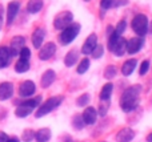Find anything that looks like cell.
<instances>
[{"label":"cell","mask_w":152,"mask_h":142,"mask_svg":"<svg viewBox=\"0 0 152 142\" xmlns=\"http://www.w3.org/2000/svg\"><path fill=\"white\" fill-rule=\"evenodd\" d=\"M142 93V86L140 85H134L124 90V93L120 97V108L124 113L134 112L139 105V96Z\"/></svg>","instance_id":"cell-1"},{"label":"cell","mask_w":152,"mask_h":142,"mask_svg":"<svg viewBox=\"0 0 152 142\" xmlns=\"http://www.w3.org/2000/svg\"><path fill=\"white\" fill-rule=\"evenodd\" d=\"M63 100H64L63 96H55V97L48 98V100L45 101L44 104H42V105H40L39 108L36 109L35 117H36V118H40V117H43V116H45V114L51 113L53 109H56L58 106L61 105Z\"/></svg>","instance_id":"cell-2"},{"label":"cell","mask_w":152,"mask_h":142,"mask_svg":"<svg viewBox=\"0 0 152 142\" xmlns=\"http://www.w3.org/2000/svg\"><path fill=\"white\" fill-rule=\"evenodd\" d=\"M80 29H81V27H80L79 23L69 24L67 28H64L63 31H61L60 36H59V41H60V44L61 45H69L76 37H77Z\"/></svg>","instance_id":"cell-3"},{"label":"cell","mask_w":152,"mask_h":142,"mask_svg":"<svg viewBox=\"0 0 152 142\" xmlns=\"http://www.w3.org/2000/svg\"><path fill=\"white\" fill-rule=\"evenodd\" d=\"M148 17L144 15V13H137L134 19H132L131 27L134 29V32L139 37H144L148 32Z\"/></svg>","instance_id":"cell-4"},{"label":"cell","mask_w":152,"mask_h":142,"mask_svg":"<svg viewBox=\"0 0 152 142\" xmlns=\"http://www.w3.org/2000/svg\"><path fill=\"white\" fill-rule=\"evenodd\" d=\"M72 21H74V15H72V12H69V11H63V12L56 15L55 20H53V27H55L56 29H61V31H63L69 24H72Z\"/></svg>","instance_id":"cell-5"},{"label":"cell","mask_w":152,"mask_h":142,"mask_svg":"<svg viewBox=\"0 0 152 142\" xmlns=\"http://www.w3.org/2000/svg\"><path fill=\"white\" fill-rule=\"evenodd\" d=\"M24 47H26V39H24L23 36H15L12 40H11L10 47H8L11 57L19 56V52H20Z\"/></svg>","instance_id":"cell-6"},{"label":"cell","mask_w":152,"mask_h":142,"mask_svg":"<svg viewBox=\"0 0 152 142\" xmlns=\"http://www.w3.org/2000/svg\"><path fill=\"white\" fill-rule=\"evenodd\" d=\"M144 47V37H132L127 41V52L129 55H135V53L140 52L142 48Z\"/></svg>","instance_id":"cell-7"},{"label":"cell","mask_w":152,"mask_h":142,"mask_svg":"<svg viewBox=\"0 0 152 142\" xmlns=\"http://www.w3.org/2000/svg\"><path fill=\"white\" fill-rule=\"evenodd\" d=\"M35 92H36V85L31 80L23 81L20 84V86H19V94H20V97H24V98L31 97L32 94H35Z\"/></svg>","instance_id":"cell-8"},{"label":"cell","mask_w":152,"mask_h":142,"mask_svg":"<svg viewBox=\"0 0 152 142\" xmlns=\"http://www.w3.org/2000/svg\"><path fill=\"white\" fill-rule=\"evenodd\" d=\"M55 52H56V44L50 41V43H47V44L42 45V48H40V50H39V58L42 61H47L55 55Z\"/></svg>","instance_id":"cell-9"},{"label":"cell","mask_w":152,"mask_h":142,"mask_svg":"<svg viewBox=\"0 0 152 142\" xmlns=\"http://www.w3.org/2000/svg\"><path fill=\"white\" fill-rule=\"evenodd\" d=\"M19 9H20V1L18 0H13V1H10L7 5V24L11 25L13 23V20L16 19L19 13Z\"/></svg>","instance_id":"cell-10"},{"label":"cell","mask_w":152,"mask_h":142,"mask_svg":"<svg viewBox=\"0 0 152 142\" xmlns=\"http://www.w3.org/2000/svg\"><path fill=\"white\" fill-rule=\"evenodd\" d=\"M96 118H97V112L92 106H88L81 114V120H83L84 125H94L96 122Z\"/></svg>","instance_id":"cell-11"},{"label":"cell","mask_w":152,"mask_h":142,"mask_svg":"<svg viewBox=\"0 0 152 142\" xmlns=\"http://www.w3.org/2000/svg\"><path fill=\"white\" fill-rule=\"evenodd\" d=\"M96 44H97V36L95 33L89 35L86 39V41H84L83 47H81V53L83 55H91V52L96 47Z\"/></svg>","instance_id":"cell-12"},{"label":"cell","mask_w":152,"mask_h":142,"mask_svg":"<svg viewBox=\"0 0 152 142\" xmlns=\"http://www.w3.org/2000/svg\"><path fill=\"white\" fill-rule=\"evenodd\" d=\"M13 96V84L12 82H1L0 84V101H7Z\"/></svg>","instance_id":"cell-13"},{"label":"cell","mask_w":152,"mask_h":142,"mask_svg":"<svg viewBox=\"0 0 152 142\" xmlns=\"http://www.w3.org/2000/svg\"><path fill=\"white\" fill-rule=\"evenodd\" d=\"M135 138V132L131 128H123L116 134V142H131Z\"/></svg>","instance_id":"cell-14"},{"label":"cell","mask_w":152,"mask_h":142,"mask_svg":"<svg viewBox=\"0 0 152 142\" xmlns=\"http://www.w3.org/2000/svg\"><path fill=\"white\" fill-rule=\"evenodd\" d=\"M44 37H45V29L44 28H36L32 33V45H34L36 49L42 48L43 45V41H44Z\"/></svg>","instance_id":"cell-15"},{"label":"cell","mask_w":152,"mask_h":142,"mask_svg":"<svg viewBox=\"0 0 152 142\" xmlns=\"http://www.w3.org/2000/svg\"><path fill=\"white\" fill-rule=\"evenodd\" d=\"M55 80H56L55 71H52V69H48V71H45L44 73H43L42 80H40V85H42V88L47 89V88H50L51 85L53 84V81H55Z\"/></svg>","instance_id":"cell-16"},{"label":"cell","mask_w":152,"mask_h":142,"mask_svg":"<svg viewBox=\"0 0 152 142\" xmlns=\"http://www.w3.org/2000/svg\"><path fill=\"white\" fill-rule=\"evenodd\" d=\"M136 66H137L136 58H128L127 61H124L123 65H121V73H123V76H126V77L131 76L134 73V71L136 69Z\"/></svg>","instance_id":"cell-17"},{"label":"cell","mask_w":152,"mask_h":142,"mask_svg":"<svg viewBox=\"0 0 152 142\" xmlns=\"http://www.w3.org/2000/svg\"><path fill=\"white\" fill-rule=\"evenodd\" d=\"M111 52H112L116 57H121V56L127 52V40L120 37V39L118 40V43L113 45V48L111 49Z\"/></svg>","instance_id":"cell-18"},{"label":"cell","mask_w":152,"mask_h":142,"mask_svg":"<svg viewBox=\"0 0 152 142\" xmlns=\"http://www.w3.org/2000/svg\"><path fill=\"white\" fill-rule=\"evenodd\" d=\"M11 55L8 47H0V69L7 68L11 63Z\"/></svg>","instance_id":"cell-19"},{"label":"cell","mask_w":152,"mask_h":142,"mask_svg":"<svg viewBox=\"0 0 152 142\" xmlns=\"http://www.w3.org/2000/svg\"><path fill=\"white\" fill-rule=\"evenodd\" d=\"M43 5H44L43 0H28V3H27V11H28V13L35 15V13L42 11Z\"/></svg>","instance_id":"cell-20"},{"label":"cell","mask_w":152,"mask_h":142,"mask_svg":"<svg viewBox=\"0 0 152 142\" xmlns=\"http://www.w3.org/2000/svg\"><path fill=\"white\" fill-rule=\"evenodd\" d=\"M51 130L48 128H43L39 129L37 132H35V140L37 142H48L51 140Z\"/></svg>","instance_id":"cell-21"},{"label":"cell","mask_w":152,"mask_h":142,"mask_svg":"<svg viewBox=\"0 0 152 142\" xmlns=\"http://www.w3.org/2000/svg\"><path fill=\"white\" fill-rule=\"evenodd\" d=\"M77 58H79V52L77 50H69L68 53L66 55V57H64V64H66V66H68V68H71V66H74L76 63H77Z\"/></svg>","instance_id":"cell-22"},{"label":"cell","mask_w":152,"mask_h":142,"mask_svg":"<svg viewBox=\"0 0 152 142\" xmlns=\"http://www.w3.org/2000/svg\"><path fill=\"white\" fill-rule=\"evenodd\" d=\"M112 92H113L112 82H107V84L102 88V90H100V101H108L110 97L112 96Z\"/></svg>","instance_id":"cell-23"},{"label":"cell","mask_w":152,"mask_h":142,"mask_svg":"<svg viewBox=\"0 0 152 142\" xmlns=\"http://www.w3.org/2000/svg\"><path fill=\"white\" fill-rule=\"evenodd\" d=\"M42 104V96H37V97H34V98H27L26 101H21L19 105H26L28 108H32V109H36L40 106Z\"/></svg>","instance_id":"cell-24"},{"label":"cell","mask_w":152,"mask_h":142,"mask_svg":"<svg viewBox=\"0 0 152 142\" xmlns=\"http://www.w3.org/2000/svg\"><path fill=\"white\" fill-rule=\"evenodd\" d=\"M32 112H34L32 108H28V106H26V105H19L18 108L15 109V116L19 117V118H24V117H28Z\"/></svg>","instance_id":"cell-25"},{"label":"cell","mask_w":152,"mask_h":142,"mask_svg":"<svg viewBox=\"0 0 152 142\" xmlns=\"http://www.w3.org/2000/svg\"><path fill=\"white\" fill-rule=\"evenodd\" d=\"M28 71H29V61L19 58V61L15 64V72L16 73H26Z\"/></svg>","instance_id":"cell-26"},{"label":"cell","mask_w":152,"mask_h":142,"mask_svg":"<svg viewBox=\"0 0 152 142\" xmlns=\"http://www.w3.org/2000/svg\"><path fill=\"white\" fill-rule=\"evenodd\" d=\"M89 65H91V63H89V58H83V60L79 63L77 65V69H76V72H77L79 74H84L89 69Z\"/></svg>","instance_id":"cell-27"},{"label":"cell","mask_w":152,"mask_h":142,"mask_svg":"<svg viewBox=\"0 0 152 142\" xmlns=\"http://www.w3.org/2000/svg\"><path fill=\"white\" fill-rule=\"evenodd\" d=\"M116 73H118V69H116L115 65H108L104 71V77L107 80H111L113 77H116Z\"/></svg>","instance_id":"cell-28"},{"label":"cell","mask_w":152,"mask_h":142,"mask_svg":"<svg viewBox=\"0 0 152 142\" xmlns=\"http://www.w3.org/2000/svg\"><path fill=\"white\" fill-rule=\"evenodd\" d=\"M21 140L24 142H31L35 140V132L31 129H27L23 132V136H21Z\"/></svg>","instance_id":"cell-29"},{"label":"cell","mask_w":152,"mask_h":142,"mask_svg":"<svg viewBox=\"0 0 152 142\" xmlns=\"http://www.w3.org/2000/svg\"><path fill=\"white\" fill-rule=\"evenodd\" d=\"M103 53H104V47L100 45V44H96V47L94 48V50L91 52V55H92L94 58H100L103 56Z\"/></svg>","instance_id":"cell-30"},{"label":"cell","mask_w":152,"mask_h":142,"mask_svg":"<svg viewBox=\"0 0 152 142\" xmlns=\"http://www.w3.org/2000/svg\"><path fill=\"white\" fill-rule=\"evenodd\" d=\"M89 98H91V96H89L88 93H84V94H81L80 97L76 100V105L77 106H86L87 104L89 102Z\"/></svg>","instance_id":"cell-31"},{"label":"cell","mask_w":152,"mask_h":142,"mask_svg":"<svg viewBox=\"0 0 152 142\" xmlns=\"http://www.w3.org/2000/svg\"><path fill=\"white\" fill-rule=\"evenodd\" d=\"M72 126L75 128L76 130H81L84 128V122H83V120H81V116H75L74 117V120H72Z\"/></svg>","instance_id":"cell-32"},{"label":"cell","mask_w":152,"mask_h":142,"mask_svg":"<svg viewBox=\"0 0 152 142\" xmlns=\"http://www.w3.org/2000/svg\"><path fill=\"white\" fill-rule=\"evenodd\" d=\"M19 57H20V60L29 61V58H31V50H29V48L24 47L23 49L19 52Z\"/></svg>","instance_id":"cell-33"},{"label":"cell","mask_w":152,"mask_h":142,"mask_svg":"<svg viewBox=\"0 0 152 142\" xmlns=\"http://www.w3.org/2000/svg\"><path fill=\"white\" fill-rule=\"evenodd\" d=\"M150 61L148 60H144L142 63V65H140V69H139V73H140V76H145V74L148 73V71H150Z\"/></svg>","instance_id":"cell-34"},{"label":"cell","mask_w":152,"mask_h":142,"mask_svg":"<svg viewBox=\"0 0 152 142\" xmlns=\"http://www.w3.org/2000/svg\"><path fill=\"white\" fill-rule=\"evenodd\" d=\"M126 28H127V21L126 20H120L118 23V27H116L115 32L119 35V36H121V35L124 33V31H126Z\"/></svg>","instance_id":"cell-35"},{"label":"cell","mask_w":152,"mask_h":142,"mask_svg":"<svg viewBox=\"0 0 152 142\" xmlns=\"http://www.w3.org/2000/svg\"><path fill=\"white\" fill-rule=\"evenodd\" d=\"M113 7V0H100V8L103 11H107Z\"/></svg>","instance_id":"cell-36"},{"label":"cell","mask_w":152,"mask_h":142,"mask_svg":"<svg viewBox=\"0 0 152 142\" xmlns=\"http://www.w3.org/2000/svg\"><path fill=\"white\" fill-rule=\"evenodd\" d=\"M128 4V0H113V7L112 8H118L121 5H127Z\"/></svg>","instance_id":"cell-37"},{"label":"cell","mask_w":152,"mask_h":142,"mask_svg":"<svg viewBox=\"0 0 152 142\" xmlns=\"http://www.w3.org/2000/svg\"><path fill=\"white\" fill-rule=\"evenodd\" d=\"M100 110H99V114L100 116H105V113H107V106L105 105H100Z\"/></svg>","instance_id":"cell-38"},{"label":"cell","mask_w":152,"mask_h":142,"mask_svg":"<svg viewBox=\"0 0 152 142\" xmlns=\"http://www.w3.org/2000/svg\"><path fill=\"white\" fill-rule=\"evenodd\" d=\"M8 140V136H7V133H4V132H0V142H7Z\"/></svg>","instance_id":"cell-39"},{"label":"cell","mask_w":152,"mask_h":142,"mask_svg":"<svg viewBox=\"0 0 152 142\" xmlns=\"http://www.w3.org/2000/svg\"><path fill=\"white\" fill-rule=\"evenodd\" d=\"M7 142H20V140L18 137H8Z\"/></svg>","instance_id":"cell-40"},{"label":"cell","mask_w":152,"mask_h":142,"mask_svg":"<svg viewBox=\"0 0 152 142\" xmlns=\"http://www.w3.org/2000/svg\"><path fill=\"white\" fill-rule=\"evenodd\" d=\"M147 142H152V133H150V134L147 136Z\"/></svg>","instance_id":"cell-41"},{"label":"cell","mask_w":152,"mask_h":142,"mask_svg":"<svg viewBox=\"0 0 152 142\" xmlns=\"http://www.w3.org/2000/svg\"><path fill=\"white\" fill-rule=\"evenodd\" d=\"M1 28H3V17L0 15V31H1Z\"/></svg>","instance_id":"cell-42"},{"label":"cell","mask_w":152,"mask_h":142,"mask_svg":"<svg viewBox=\"0 0 152 142\" xmlns=\"http://www.w3.org/2000/svg\"><path fill=\"white\" fill-rule=\"evenodd\" d=\"M148 31H150L152 35V21H151V24H148Z\"/></svg>","instance_id":"cell-43"},{"label":"cell","mask_w":152,"mask_h":142,"mask_svg":"<svg viewBox=\"0 0 152 142\" xmlns=\"http://www.w3.org/2000/svg\"><path fill=\"white\" fill-rule=\"evenodd\" d=\"M66 142H74V141H72L71 138H66Z\"/></svg>","instance_id":"cell-44"},{"label":"cell","mask_w":152,"mask_h":142,"mask_svg":"<svg viewBox=\"0 0 152 142\" xmlns=\"http://www.w3.org/2000/svg\"><path fill=\"white\" fill-rule=\"evenodd\" d=\"M84 1H89V0H84Z\"/></svg>","instance_id":"cell-45"},{"label":"cell","mask_w":152,"mask_h":142,"mask_svg":"<svg viewBox=\"0 0 152 142\" xmlns=\"http://www.w3.org/2000/svg\"><path fill=\"white\" fill-rule=\"evenodd\" d=\"M102 142H105V141H102Z\"/></svg>","instance_id":"cell-46"}]
</instances>
